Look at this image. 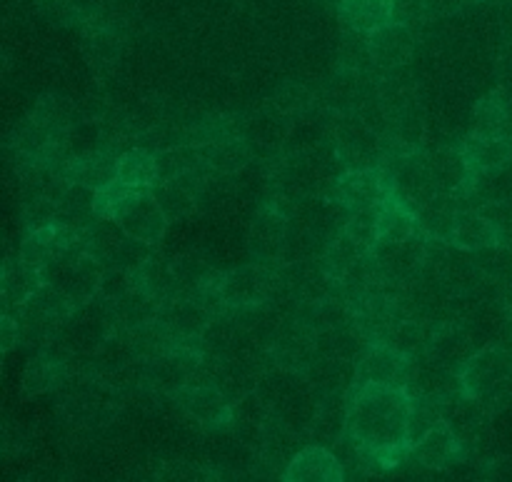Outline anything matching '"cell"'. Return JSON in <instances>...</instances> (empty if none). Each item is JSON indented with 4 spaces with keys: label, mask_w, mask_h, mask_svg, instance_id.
<instances>
[{
    "label": "cell",
    "mask_w": 512,
    "mask_h": 482,
    "mask_svg": "<svg viewBox=\"0 0 512 482\" xmlns=\"http://www.w3.org/2000/svg\"><path fill=\"white\" fill-rule=\"evenodd\" d=\"M410 368H413V358L375 340L368 348L360 350L358 370H355V388L368 383L405 388L410 378Z\"/></svg>",
    "instance_id": "cell-9"
},
{
    "label": "cell",
    "mask_w": 512,
    "mask_h": 482,
    "mask_svg": "<svg viewBox=\"0 0 512 482\" xmlns=\"http://www.w3.org/2000/svg\"><path fill=\"white\" fill-rule=\"evenodd\" d=\"M415 38L410 25L388 23L368 33V53L380 68H400L413 55Z\"/></svg>",
    "instance_id": "cell-14"
},
{
    "label": "cell",
    "mask_w": 512,
    "mask_h": 482,
    "mask_svg": "<svg viewBox=\"0 0 512 482\" xmlns=\"http://www.w3.org/2000/svg\"><path fill=\"white\" fill-rule=\"evenodd\" d=\"M373 255L380 273L390 285L403 288V285L418 283V278H423L425 273V263H428V235L418 230L400 243H378L373 248Z\"/></svg>",
    "instance_id": "cell-6"
},
{
    "label": "cell",
    "mask_w": 512,
    "mask_h": 482,
    "mask_svg": "<svg viewBox=\"0 0 512 482\" xmlns=\"http://www.w3.org/2000/svg\"><path fill=\"white\" fill-rule=\"evenodd\" d=\"M413 398L405 388L368 383L350 390L348 435L380 465H398L410 453L408 423Z\"/></svg>",
    "instance_id": "cell-1"
},
{
    "label": "cell",
    "mask_w": 512,
    "mask_h": 482,
    "mask_svg": "<svg viewBox=\"0 0 512 482\" xmlns=\"http://www.w3.org/2000/svg\"><path fill=\"white\" fill-rule=\"evenodd\" d=\"M460 383L468 398L485 410H498L512 400V350L488 345L478 350L460 370Z\"/></svg>",
    "instance_id": "cell-3"
},
{
    "label": "cell",
    "mask_w": 512,
    "mask_h": 482,
    "mask_svg": "<svg viewBox=\"0 0 512 482\" xmlns=\"http://www.w3.org/2000/svg\"><path fill=\"white\" fill-rule=\"evenodd\" d=\"M63 378V363L55 355H35L25 370V393H45Z\"/></svg>",
    "instance_id": "cell-32"
},
{
    "label": "cell",
    "mask_w": 512,
    "mask_h": 482,
    "mask_svg": "<svg viewBox=\"0 0 512 482\" xmlns=\"http://www.w3.org/2000/svg\"><path fill=\"white\" fill-rule=\"evenodd\" d=\"M20 338H23V335H20L18 318H13L10 313H3V318H0V350L8 353V350H13V345L18 343Z\"/></svg>",
    "instance_id": "cell-36"
},
{
    "label": "cell",
    "mask_w": 512,
    "mask_h": 482,
    "mask_svg": "<svg viewBox=\"0 0 512 482\" xmlns=\"http://www.w3.org/2000/svg\"><path fill=\"white\" fill-rule=\"evenodd\" d=\"M118 180L128 188H150L158 180V158L143 148L128 150L118 160Z\"/></svg>",
    "instance_id": "cell-29"
},
{
    "label": "cell",
    "mask_w": 512,
    "mask_h": 482,
    "mask_svg": "<svg viewBox=\"0 0 512 482\" xmlns=\"http://www.w3.org/2000/svg\"><path fill=\"white\" fill-rule=\"evenodd\" d=\"M393 198V180L383 168H353L335 183V200L350 213Z\"/></svg>",
    "instance_id": "cell-8"
},
{
    "label": "cell",
    "mask_w": 512,
    "mask_h": 482,
    "mask_svg": "<svg viewBox=\"0 0 512 482\" xmlns=\"http://www.w3.org/2000/svg\"><path fill=\"white\" fill-rule=\"evenodd\" d=\"M275 290L273 265L253 263L223 275L225 308H260Z\"/></svg>",
    "instance_id": "cell-10"
},
{
    "label": "cell",
    "mask_w": 512,
    "mask_h": 482,
    "mask_svg": "<svg viewBox=\"0 0 512 482\" xmlns=\"http://www.w3.org/2000/svg\"><path fill=\"white\" fill-rule=\"evenodd\" d=\"M125 193H128V185L120 183L118 178L95 190V213H98V218H113L115 208H118Z\"/></svg>",
    "instance_id": "cell-34"
},
{
    "label": "cell",
    "mask_w": 512,
    "mask_h": 482,
    "mask_svg": "<svg viewBox=\"0 0 512 482\" xmlns=\"http://www.w3.org/2000/svg\"><path fill=\"white\" fill-rule=\"evenodd\" d=\"M505 243L498 225L488 218L480 208L460 210L458 223H455L453 245L465 253H480V250L500 248Z\"/></svg>",
    "instance_id": "cell-17"
},
{
    "label": "cell",
    "mask_w": 512,
    "mask_h": 482,
    "mask_svg": "<svg viewBox=\"0 0 512 482\" xmlns=\"http://www.w3.org/2000/svg\"><path fill=\"white\" fill-rule=\"evenodd\" d=\"M118 160L120 158H115L108 150H90V153H80L65 160L60 175L70 183H80L98 190L118 178Z\"/></svg>",
    "instance_id": "cell-16"
},
{
    "label": "cell",
    "mask_w": 512,
    "mask_h": 482,
    "mask_svg": "<svg viewBox=\"0 0 512 482\" xmlns=\"http://www.w3.org/2000/svg\"><path fill=\"white\" fill-rule=\"evenodd\" d=\"M380 210L383 203L370 205V208H360L350 213V220L343 225L345 233L353 240H358L360 245H365L368 250H373L378 245V233H380Z\"/></svg>",
    "instance_id": "cell-33"
},
{
    "label": "cell",
    "mask_w": 512,
    "mask_h": 482,
    "mask_svg": "<svg viewBox=\"0 0 512 482\" xmlns=\"http://www.w3.org/2000/svg\"><path fill=\"white\" fill-rule=\"evenodd\" d=\"M98 220L95 213V190L88 185L70 183L58 200V213H55V225L70 233L85 235V230Z\"/></svg>",
    "instance_id": "cell-18"
},
{
    "label": "cell",
    "mask_w": 512,
    "mask_h": 482,
    "mask_svg": "<svg viewBox=\"0 0 512 482\" xmlns=\"http://www.w3.org/2000/svg\"><path fill=\"white\" fill-rule=\"evenodd\" d=\"M368 253L370 250L365 248V245H360L358 240H353L343 230V233H338L333 240H330L328 250H325L323 255V268L335 283H343L345 275H348L350 270H353Z\"/></svg>",
    "instance_id": "cell-26"
},
{
    "label": "cell",
    "mask_w": 512,
    "mask_h": 482,
    "mask_svg": "<svg viewBox=\"0 0 512 482\" xmlns=\"http://www.w3.org/2000/svg\"><path fill=\"white\" fill-rule=\"evenodd\" d=\"M73 313V305L58 290L43 283V288L35 290L18 308L20 335L35 348H43V345H50L55 338H60Z\"/></svg>",
    "instance_id": "cell-5"
},
{
    "label": "cell",
    "mask_w": 512,
    "mask_h": 482,
    "mask_svg": "<svg viewBox=\"0 0 512 482\" xmlns=\"http://www.w3.org/2000/svg\"><path fill=\"white\" fill-rule=\"evenodd\" d=\"M410 455L415 463L428 470H445L455 465L463 455V440L455 435V430L448 423H438L418 445L410 448Z\"/></svg>",
    "instance_id": "cell-15"
},
{
    "label": "cell",
    "mask_w": 512,
    "mask_h": 482,
    "mask_svg": "<svg viewBox=\"0 0 512 482\" xmlns=\"http://www.w3.org/2000/svg\"><path fill=\"white\" fill-rule=\"evenodd\" d=\"M413 405H410V423H408V443L410 448L418 445L430 430L438 423H443V403L433 398H423V395H410Z\"/></svg>",
    "instance_id": "cell-31"
},
{
    "label": "cell",
    "mask_w": 512,
    "mask_h": 482,
    "mask_svg": "<svg viewBox=\"0 0 512 482\" xmlns=\"http://www.w3.org/2000/svg\"><path fill=\"white\" fill-rule=\"evenodd\" d=\"M205 165L218 175H233L250 163V148L243 138H220L200 145Z\"/></svg>",
    "instance_id": "cell-24"
},
{
    "label": "cell",
    "mask_w": 512,
    "mask_h": 482,
    "mask_svg": "<svg viewBox=\"0 0 512 482\" xmlns=\"http://www.w3.org/2000/svg\"><path fill=\"white\" fill-rule=\"evenodd\" d=\"M103 273L105 265L80 245H58L40 268L43 283L58 290L75 310L98 298Z\"/></svg>",
    "instance_id": "cell-2"
},
{
    "label": "cell",
    "mask_w": 512,
    "mask_h": 482,
    "mask_svg": "<svg viewBox=\"0 0 512 482\" xmlns=\"http://www.w3.org/2000/svg\"><path fill=\"white\" fill-rule=\"evenodd\" d=\"M180 408L205 428H223L233 420V400L223 393L218 383H190L175 393Z\"/></svg>",
    "instance_id": "cell-11"
},
{
    "label": "cell",
    "mask_w": 512,
    "mask_h": 482,
    "mask_svg": "<svg viewBox=\"0 0 512 482\" xmlns=\"http://www.w3.org/2000/svg\"><path fill=\"white\" fill-rule=\"evenodd\" d=\"M113 218L123 225L125 233L150 245L160 243L170 223L150 188H128Z\"/></svg>",
    "instance_id": "cell-7"
},
{
    "label": "cell",
    "mask_w": 512,
    "mask_h": 482,
    "mask_svg": "<svg viewBox=\"0 0 512 482\" xmlns=\"http://www.w3.org/2000/svg\"><path fill=\"white\" fill-rule=\"evenodd\" d=\"M425 158H428L430 175H433V180H435V185H438L440 193L463 195L465 190L473 185L475 173L470 170L463 150L443 148V150H435L433 155H425Z\"/></svg>",
    "instance_id": "cell-19"
},
{
    "label": "cell",
    "mask_w": 512,
    "mask_h": 482,
    "mask_svg": "<svg viewBox=\"0 0 512 482\" xmlns=\"http://www.w3.org/2000/svg\"><path fill=\"white\" fill-rule=\"evenodd\" d=\"M425 18V0H393V18L390 23L410 25L413 28L415 23Z\"/></svg>",
    "instance_id": "cell-35"
},
{
    "label": "cell",
    "mask_w": 512,
    "mask_h": 482,
    "mask_svg": "<svg viewBox=\"0 0 512 482\" xmlns=\"http://www.w3.org/2000/svg\"><path fill=\"white\" fill-rule=\"evenodd\" d=\"M83 248L105 268L135 270L153 258V245L125 233L115 218H98L83 235Z\"/></svg>",
    "instance_id": "cell-4"
},
{
    "label": "cell",
    "mask_w": 512,
    "mask_h": 482,
    "mask_svg": "<svg viewBox=\"0 0 512 482\" xmlns=\"http://www.w3.org/2000/svg\"><path fill=\"white\" fill-rule=\"evenodd\" d=\"M460 210H463V205H460L458 195H435L428 205H423V208L415 213V218H418V230L423 235H428V238L453 243L455 223H458Z\"/></svg>",
    "instance_id": "cell-21"
},
{
    "label": "cell",
    "mask_w": 512,
    "mask_h": 482,
    "mask_svg": "<svg viewBox=\"0 0 512 482\" xmlns=\"http://www.w3.org/2000/svg\"><path fill=\"white\" fill-rule=\"evenodd\" d=\"M473 133L488 135V138H510V113L503 93H490L475 105Z\"/></svg>",
    "instance_id": "cell-28"
},
{
    "label": "cell",
    "mask_w": 512,
    "mask_h": 482,
    "mask_svg": "<svg viewBox=\"0 0 512 482\" xmlns=\"http://www.w3.org/2000/svg\"><path fill=\"white\" fill-rule=\"evenodd\" d=\"M415 233H418V218H415L413 210L400 203L395 195L385 200L383 210H380L378 243H400Z\"/></svg>",
    "instance_id": "cell-27"
},
{
    "label": "cell",
    "mask_w": 512,
    "mask_h": 482,
    "mask_svg": "<svg viewBox=\"0 0 512 482\" xmlns=\"http://www.w3.org/2000/svg\"><path fill=\"white\" fill-rule=\"evenodd\" d=\"M478 353V348H475L473 338H470L468 330L463 328V325H443L440 330H435L433 338H430V345H428V355L430 358H435L438 363L448 365L450 370H455V373H460L463 370V365L468 363L473 355Z\"/></svg>",
    "instance_id": "cell-20"
},
{
    "label": "cell",
    "mask_w": 512,
    "mask_h": 482,
    "mask_svg": "<svg viewBox=\"0 0 512 482\" xmlns=\"http://www.w3.org/2000/svg\"><path fill=\"white\" fill-rule=\"evenodd\" d=\"M285 248H288V218L278 205H263L250 228V253L255 263H280L285 258Z\"/></svg>",
    "instance_id": "cell-12"
},
{
    "label": "cell",
    "mask_w": 512,
    "mask_h": 482,
    "mask_svg": "<svg viewBox=\"0 0 512 482\" xmlns=\"http://www.w3.org/2000/svg\"><path fill=\"white\" fill-rule=\"evenodd\" d=\"M43 288V275L40 268L30 265L28 260L8 258L3 268V303L5 310L20 308L35 290Z\"/></svg>",
    "instance_id": "cell-23"
},
{
    "label": "cell",
    "mask_w": 512,
    "mask_h": 482,
    "mask_svg": "<svg viewBox=\"0 0 512 482\" xmlns=\"http://www.w3.org/2000/svg\"><path fill=\"white\" fill-rule=\"evenodd\" d=\"M158 180H170L180 178L185 173H195V170L208 168L200 153V145H175V148L160 150L158 155ZM155 180V183H158Z\"/></svg>",
    "instance_id": "cell-30"
},
{
    "label": "cell",
    "mask_w": 512,
    "mask_h": 482,
    "mask_svg": "<svg viewBox=\"0 0 512 482\" xmlns=\"http://www.w3.org/2000/svg\"><path fill=\"white\" fill-rule=\"evenodd\" d=\"M463 155L468 160L470 170L475 175L505 170L512 160V140L510 138H488V135H470L463 143Z\"/></svg>",
    "instance_id": "cell-22"
},
{
    "label": "cell",
    "mask_w": 512,
    "mask_h": 482,
    "mask_svg": "<svg viewBox=\"0 0 512 482\" xmlns=\"http://www.w3.org/2000/svg\"><path fill=\"white\" fill-rule=\"evenodd\" d=\"M340 18L355 33H373L393 18V0H340Z\"/></svg>",
    "instance_id": "cell-25"
},
{
    "label": "cell",
    "mask_w": 512,
    "mask_h": 482,
    "mask_svg": "<svg viewBox=\"0 0 512 482\" xmlns=\"http://www.w3.org/2000/svg\"><path fill=\"white\" fill-rule=\"evenodd\" d=\"M283 480L288 482H338L345 480V465L338 455L325 445L315 443L298 450L285 468Z\"/></svg>",
    "instance_id": "cell-13"
}]
</instances>
